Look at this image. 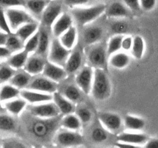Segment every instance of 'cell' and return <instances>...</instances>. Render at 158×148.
Here are the masks:
<instances>
[{
  "instance_id": "2",
  "label": "cell",
  "mask_w": 158,
  "mask_h": 148,
  "mask_svg": "<svg viewBox=\"0 0 158 148\" xmlns=\"http://www.w3.org/2000/svg\"><path fill=\"white\" fill-rule=\"evenodd\" d=\"M111 83L106 69H94L91 95L97 101H104L111 95Z\"/></svg>"
},
{
  "instance_id": "13",
  "label": "cell",
  "mask_w": 158,
  "mask_h": 148,
  "mask_svg": "<svg viewBox=\"0 0 158 148\" xmlns=\"http://www.w3.org/2000/svg\"><path fill=\"white\" fill-rule=\"evenodd\" d=\"M56 142L63 146H78L83 143V137L79 131L63 129L56 135Z\"/></svg>"
},
{
  "instance_id": "18",
  "label": "cell",
  "mask_w": 158,
  "mask_h": 148,
  "mask_svg": "<svg viewBox=\"0 0 158 148\" xmlns=\"http://www.w3.org/2000/svg\"><path fill=\"white\" fill-rule=\"evenodd\" d=\"M117 141L127 143L132 146L144 145L149 140V137L147 134L142 133L134 132H123L117 135Z\"/></svg>"
},
{
  "instance_id": "6",
  "label": "cell",
  "mask_w": 158,
  "mask_h": 148,
  "mask_svg": "<svg viewBox=\"0 0 158 148\" xmlns=\"http://www.w3.org/2000/svg\"><path fill=\"white\" fill-rule=\"evenodd\" d=\"M28 110L32 117L42 119L55 118L61 115L58 107L52 100L32 104V106H28Z\"/></svg>"
},
{
  "instance_id": "20",
  "label": "cell",
  "mask_w": 158,
  "mask_h": 148,
  "mask_svg": "<svg viewBox=\"0 0 158 148\" xmlns=\"http://www.w3.org/2000/svg\"><path fill=\"white\" fill-rule=\"evenodd\" d=\"M20 97L26 100L31 104L43 103V102L51 101L52 100V94L46 92H38L29 89H23L20 91Z\"/></svg>"
},
{
  "instance_id": "40",
  "label": "cell",
  "mask_w": 158,
  "mask_h": 148,
  "mask_svg": "<svg viewBox=\"0 0 158 148\" xmlns=\"http://www.w3.org/2000/svg\"><path fill=\"white\" fill-rule=\"evenodd\" d=\"M108 131L103 126H97L91 131V139L95 143H103L108 138Z\"/></svg>"
},
{
  "instance_id": "14",
  "label": "cell",
  "mask_w": 158,
  "mask_h": 148,
  "mask_svg": "<svg viewBox=\"0 0 158 148\" xmlns=\"http://www.w3.org/2000/svg\"><path fill=\"white\" fill-rule=\"evenodd\" d=\"M73 18L70 12H63L51 26V32L54 38H59L63 33L73 26Z\"/></svg>"
},
{
  "instance_id": "5",
  "label": "cell",
  "mask_w": 158,
  "mask_h": 148,
  "mask_svg": "<svg viewBox=\"0 0 158 148\" xmlns=\"http://www.w3.org/2000/svg\"><path fill=\"white\" fill-rule=\"evenodd\" d=\"M6 15L12 32H15L26 23L35 22V18L30 13L18 7L6 9Z\"/></svg>"
},
{
  "instance_id": "55",
  "label": "cell",
  "mask_w": 158,
  "mask_h": 148,
  "mask_svg": "<svg viewBox=\"0 0 158 148\" xmlns=\"http://www.w3.org/2000/svg\"><path fill=\"white\" fill-rule=\"evenodd\" d=\"M0 103H1V101H0Z\"/></svg>"
},
{
  "instance_id": "19",
  "label": "cell",
  "mask_w": 158,
  "mask_h": 148,
  "mask_svg": "<svg viewBox=\"0 0 158 148\" xmlns=\"http://www.w3.org/2000/svg\"><path fill=\"white\" fill-rule=\"evenodd\" d=\"M49 29H50V28L46 27V26H43L42 25L39 28L40 41H39L38 49L35 53L41 56L44 58H47L49 48H50L51 41H52L50 39V35H52V32H51V31H49Z\"/></svg>"
},
{
  "instance_id": "32",
  "label": "cell",
  "mask_w": 158,
  "mask_h": 148,
  "mask_svg": "<svg viewBox=\"0 0 158 148\" xmlns=\"http://www.w3.org/2000/svg\"><path fill=\"white\" fill-rule=\"evenodd\" d=\"M39 28H40V26L37 24L36 22L26 23V24L20 26L15 31V33L25 43L29 37L32 36L35 32L38 31Z\"/></svg>"
},
{
  "instance_id": "24",
  "label": "cell",
  "mask_w": 158,
  "mask_h": 148,
  "mask_svg": "<svg viewBox=\"0 0 158 148\" xmlns=\"http://www.w3.org/2000/svg\"><path fill=\"white\" fill-rule=\"evenodd\" d=\"M77 35H78V33H77V27L73 25L64 33L62 34L58 39L65 48L72 50L77 46Z\"/></svg>"
},
{
  "instance_id": "49",
  "label": "cell",
  "mask_w": 158,
  "mask_h": 148,
  "mask_svg": "<svg viewBox=\"0 0 158 148\" xmlns=\"http://www.w3.org/2000/svg\"><path fill=\"white\" fill-rule=\"evenodd\" d=\"M3 147H12V148H17V147H25L26 145L22 143L21 142L17 141L15 140H5L2 143Z\"/></svg>"
},
{
  "instance_id": "37",
  "label": "cell",
  "mask_w": 158,
  "mask_h": 148,
  "mask_svg": "<svg viewBox=\"0 0 158 148\" xmlns=\"http://www.w3.org/2000/svg\"><path fill=\"white\" fill-rule=\"evenodd\" d=\"M16 123L11 116L6 114H0V131L12 132L15 130Z\"/></svg>"
},
{
  "instance_id": "4",
  "label": "cell",
  "mask_w": 158,
  "mask_h": 148,
  "mask_svg": "<svg viewBox=\"0 0 158 148\" xmlns=\"http://www.w3.org/2000/svg\"><path fill=\"white\" fill-rule=\"evenodd\" d=\"M88 47L89 49L86 53V58L89 66L94 69H106L109 60L106 46L97 43Z\"/></svg>"
},
{
  "instance_id": "39",
  "label": "cell",
  "mask_w": 158,
  "mask_h": 148,
  "mask_svg": "<svg viewBox=\"0 0 158 148\" xmlns=\"http://www.w3.org/2000/svg\"><path fill=\"white\" fill-rule=\"evenodd\" d=\"M39 41H40V32L39 29L36 32L33 34L31 37H29L26 42H25L24 49L27 51L29 53H35L38 49Z\"/></svg>"
},
{
  "instance_id": "12",
  "label": "cell",
  "mask_w": 158,
  "mask_h": 148,
  "mask_svg": "<svg viewBox=\"0 0 158 148\" xmlns=\"http://www.w3.org/2000/svg\"><path fill=\"white\" fill-rule=\"evenodd\" d=\"M27 89L52 94L58 89V83L49 80L44 75H37L32 76V80L27 86Z\"/></svg>"
},
{
  "instance_id": "3",
  "label": "cell",
  "mask_w": 158,
  "mask_h": 148,
  "mask_svg": "<svg viewBox=\"0 0 158 148\" xmlns=\"http://www.w3.org/2000/svg\"><path fill=\"white\" fill-rule=\"evenodd\" d=\"M34 117L35 119L29 123L28 130L33 137L40 140L48 138L52 136V134L55 132L58 124L61 122L60 117L51 119Z\"/></svg>"
},
{
  "instance_id": "16",
  "label": "cell",
  "mask_w": 158,
  "mask_h": 148,
  "mask_svg": "<svg viewBox=\"0 0 158 148\" xmlns=\"http://www.w3.org/2000/svg\"><path fill=\"white\" fill-rule=\"evenodd\" d=\"M46 59V58L35 53L34 55L29 56L23 69L32 76L40 75L43 73V71L44 69L45 65L47 61Z\"/></svg>"
},
{
  "instance_id": "51",
  "label": "cell",
  "mask_w": 158,
  "mask_h": 148,
  "mask_svg": "<svg viewBox=\"0 0 158 148\" xmlns=\"http://www.w3.org/2000/svg\"><path fill=\"white\" fill-rule=\"evenodd\" d=\"M143 146L148 148H158V138L149 139Z\"/></svg>"
},
{
  "instance_id": "10",
  "label": "cell",
  "mask_w": 158,
  "mask_h": 148,
  "mask_svg": "<svg viewBox=\"0 0 158 148\" xmlns=\"http://www.w3.org/2000/svg\"><path fill=\"white\" fill-rule=\"evenodd\" d=\"M104 35V29L100 25L92 23L83 26L81 33V40L83 45L86 46H92L100 43Z\"/></svg>"
},
{
  "instance_id": "31",
  "label": "cell",
  "mask_w": 158,
  "mask_h": 148,
  "mask_svg": "<svg viewBox=\"0 0 158 148\" xmlns=\"http://www.w3.org/2000/svg\"><path fill=\"white\" fill-rule=\"evenodd\" d=\"M83 91L78 87L77 84H66L63 87L61 93L65 97L72 101L73 103H79L83 100V96H82Z\"/></svg>"
},
{
  "instance_id": "23",
  "label": "cell",
  "mask_w": 158,
  "mask_h": 148,
  "mask_svg": "<svg viewBox=\"0 0 158 148\" xmlns=\"http://www.w3.org/2000/svg\"><path fill=\"white\" fill-rule=\"evenodd\" d=\"M28 102L23 97L15 98L4 102V107L12 116H19L27 106Z\"/></svg>"
},
{
  "instance_id": "44",
  "label": "cell",
  "mask_w": 158,
  "mask_h": 148,
  "mask_svg": "<svg viewBox=\"0 0 158 148\" xmlns=\"http://www.w3.org/2000/svg\"><path fill=\"white\" fill-rule=\"evenodd\" d=\"M26 0H0V6L3 8H14L26 6Z\"/></svg>"
},
{
  "instance_id": "9",
  "label": "cell",
  "mask_w": 158,
  "mask_h": 148,
  "mask_svg": "<svg viewBox=\"0 0 158 148\" xmlns=\"http://www.w3.org/2000/svg\"><path fill=\"white\" fill-rule=\"evenodd\" d=\"M94 78V68L91 66H84L76 73L75 82L83 93H91Z\"/></svg>"
},
{
  "instance_id": "8",
  "label": "cell",
  "mask_w": 158,
  "mask_h": 148,
  "mask_svg": "<svg viewBox=\"0 0 158 148\" xmlns=\"http://www.w3.org/2000/svg\"><path fill=\"white\" fill-rule=\"evenodd\" d=\"M64 2L63 0H51L45 10L43 11L40 18L41 25L46 27L50 28L54 22L62 15L63 12Z\"/></svg>"
},
{
  "instance_id": "22",
  "label": "cell",
  "mask_w": 158,
  "mask_h": 148,
  "mask_svg": "<svg viewBox=\"0 0 158 148\" xmlns=\"http://www.w3.org/2000/svg\"><path fill=\"white\" fill-rule=\"evenodd\" d=\"M52 101L55 103L62 115L72 113L76 110L74 103L68 100L58 90L52 93Z\"/></svg>"
},
{
  "instance_id": "11",
  "label": "cell",
  "mask_w": 158,
  "mask_h": 148,
  "mask_svg": "<svg viewBox=\"0 0 158 148\" xmlns=\"http://www.w3.org/2000/svg\"><path fill=\"white\" fill-rule=\"evenodd\" d=\"M98 119L101 126L112 134L119 132L123 125L121 117L115 113L102 112L99 114Z\"/></svg>"
},
{
  "instance_id": "50",
  "label": "cell",
  "mask_w": 158,
  "mask_h": 148,
  "mask_svg": "<svg viewBox=\"0 0 158 148\" xmlns=\"http://www.w3.org/2000/svg\"><path fill=\"white\" fill-rule=\"evenodd\" d=\"M12 52L6 46H0V59L9 58Z\"/></svg>"
},
{
  "instance_id": "43",
  "label": "cell",
  "mask_w": 158,
  "mask_h": 148,
  "mask_svg": "<svg viewBox=\"0 0 158 148\" xmlns=\"http://www.w3.org/2000/svg\"><path fill=\"white\" fill-rule=\"evenodd\" d=\"M0 29H1V31L8 34L12 32L10 27H9L7 18H6V10H4V8L1 6H0Z\"/></svg>"
},
{
  "instance_id": "48",
  "label": "cell",
  "mask_w": 158,
  "mask_h": 148,
  "mask_svg": "<svg viewBox=\"0 0 158 148\" xmlns=\"http://www.w3.org/2000/svg\"><path fill=\"white\" fill-rule=\"evenodd\" d=\"M140 4L141 9L149 12L155 8L157 0H140Z\"/></svg>"
},
{
  "instance_id": "38",
  "label": "cell",
  "mask_w": 158,
  "mask_h": 148,
  "mask_svg": "<svg viewBox=\"0 0 158 148\" xmlns=\"http://www.w3.org/2000/svg\"><path fill=\"white\" fill-rule=\"evenodd\" d=\"M123 35H114L106 45L108 56H111L115 52H119L121 49V43L123 39Z\"/></svg>"
},
{
  "instance_id": "26",
  "label": "cell",
  "mask_w": 158,
  "mask_h": 148,
  "mask_svg": "<svg viewBox=\"0 0 158 148\" xmlns=\"http://www.w3.org/2000/svg\"><path fill=\"white\" fill-rule=\"evenodd\" d=\"M51 0H26V6L34 18L40 19L43 11Z\"/></svg>"
},
{
  "instance_id": "29",
  "label": "cell",
  "mask_w": 158,
  "mask_h": 148,
  "mask_svg": "<svg viewBox=\"0 0 158 148\" xmlns=\"http://www.w3.org/2000/svg\"><path fill=\"white\" fill-rule=\"evenodd\" d=\"M29 52L25 49L15 52L11 55L8 60V64L15 69H20L24 68L25 64L29 58Z\"/></svg>"
},
{
  "instance_id": "53",
  "label": "cell",
  "mask_w": 158,
  "mask_h": 148,
  "mask_svg": "<svg viewBox=\"0 0 158 148\" xmlns=\"http://www.w3.org/2000/svg\"><path fill=\"white\" fill-rule=\"evenodd\" d=\"M1 146H2V142L0 141V147H1Z\"/></svg>"
},
{
  "instance_id": "52",
  "label": "cell",
  "mask_w": 158,
  "mask_h": 148,
  "mask_svg": "<svg viewBox=\"0 0 158 148\" xmlns=\"http://www.w3.org/2000/svg\"><path fill=\"white\" fill-rule=\"evenodd\" d=\"M8 35L9 34L5 32H2V31L0 32V46H6Z\"/></svg>"
},
{
  "instance_id": "27",
  "label": "cell",
  "mask_w": 158,
  "mask_h": 148,
  "mask_svg": "<svg viewBox=\"0 0 158 148\" xmlns=\"http://www.w3.org/2000/svg\"><path fill=\"white\" fill-rule=\"evenodd\" d=\"M83 123L80 120L76 113H69L64 115L63 118H61L60 122V126L63 127V129L69 130L73 131H80L81 129Z\"/></svg>"
},
{
  "instance_id": "28",
  "label": "cell",
  "mask_w": 158,
  "mask_h": 148,
  "mask_svg": "<svg viewBox=\"0 0 158 148\" xmlns=\"http://www.w3.org/2000/svg\"><path fill=\"white\" fill-rule=\"evenodd\" d=\"M32 79V76L24 69L23 71L15 72V75L9 80V83L21 90V89L27 88Z\"/></svg>"
},
{
  "instance_id": "17",
  "label": "cell",
  "mask_w": 158,
  "mask_h": 148,
  "mask_svg": "<svg viewBox=\"0 0 158 148\" xmlns=\"http://www.w3.org/2000/svg\"><path fill=\"white\" fill-rule=\"evenodd\" d=\"M83 53L80 48L76 47L72 49L71 53L66 61L64 68L68 75L75 74L83 67Z\"/></svg>"
},
{
  "instance_id": "21",
  "label": "cell",
  "mask_w": 158,
  "mask_h": 148,
  "mask_svg": "<svg viewBox=\"0 0 158 148\" xmlns=\"http://www.w3.org/2000/svg\"><path fill=\"white\" fill-rule=\"evenodd\" d=\"M131 11L123 2H114L106 6L105 15L108 18H121L130 16Z\"/></svg>"
},
{
  "instance_id": "35",
  "label": "cell",
  "mask_w": 158,
  "mask_h": 148,
  "mask_svg": "<svg viewBox=\"0 0 158 148\" xmlns=\"http://www.w3.org/2000/svg\"><path fill=\"white\" fill-rule=\"evenodd\" d=\"M131 51L133 56L137 60L143 58L145 51V43L143 37L140 35H136L134 37V43Z\"/></svg>"
},
{
  "instance_id": "47",
  "label": "cell",
  "mask_w": 158,
  "mask_h": 148,
  "mask_svg": "<svg viewBox=\"0 0 158 148\" xmlns=\"http://www.w3.org/2000/svg\"><path fill=\"white\" fill-rule=\"evenodd\" d=\"M123 2L131 12H139L141 9L140 0H123Z\"/></svg>"
},
{
  "instance_id": "45",
  "label": "cell",
  "mask_w": 158,
  "mask_h": 148,
  "mask_svg": "<svg viewBox=\"0 0 158 148\" xmlns=\"http://www.w3.org/2000/svg\"><path fill=\"white\" fill-rule=\"evenodd\" d=\"M65 6H69L70 8L81 7L86 6L91 2V0H63Z\"/></svg>"
},
{
  "instance_id": "1",
  "label": "cell",
  "mask_w": 158,
  "mask_h": 148,
  "mask_svg": "<svg viewBox=\"0 0 158 148\" xmlns=\"http://www.w3.org/2000/svg\"><path fill=\"white\" fill-rule=\"evenodd\" d=\"M106 8V6L105 4H97L88 7H76L71 9L70 14L74 23L78 26L83 28L100 18L105 13Z\"/></svg>"
},
{
  "instance_id": "25",
  "label": "cell",
  "mask_w": 158,
  "mask_h": 148,
  "mask_svg": "<svg viewBox=\"0 0 158 148\" xmlns=\"http://www.w3.org/2000/svg\"><path fill=\"white\" fill-rule=\"evenodd\" d=\"M131 59L125 52H117L109 56L108 64L117 69H125L129 65Z\"/></svg>"
},
{
  "instance_id": "15",
  "label": "cell",
  "mask_w": 158,
  "mask_h": 148,
  "mask_svg": "<svg viewBox=\"0 0 158 148\" xmlns=\"http://www.w3.org/2000/svg\"><path fill=\"white\" fill-rule=\"evenodd\" d=\"M43 75L57 83L63 81L68 76L67 72L63 66H59L48 60L45 65Z\"/></svg>"
},
{
  "instance_id": "7",
  "label": "cell",
  "mask_w": 158,
  "mask_h": 148,
  "mask_svg": "<svg viewBox=\"0 0 158 148\" xmlns=\"http://www.w3.org/2000/svg\"><path fill=\"white\" fill-rule=\"evenodd\" d=\"M71 51L61 44L58 38H54L51 41L50 48L47 56L48 61L64 67Z\"/></svg>"
},
{
  "instance_id": "33",
  "label": "cell",
  "mask_w": 158,
  "mask_h": 148,
  "mask_svg": "<svg viewBox=\"0 0 158 148\" xmlns=\"http://www.w3.org/2000/svg\"><path fill=\"white\" fill-rule=\"evenodd\" d=\"M20 89L11 83L5 84L0 87V101L6 102L20 96Z\"/></svg>"
},
{
  "instance_id": "34",
  "label": "cell",
  "mask_w": 158,
  "mask_h": 148,
  "mask_svg": "<svg viewBox=\"0 0 158 148\" xmlns=\"http://www.w3.org/2000/svg\"><path fill=\"white\" fill-rule=\"evenodd\" d=\"M6 46L11 52H16L24 49L25 43L15 33H9L6 40Z\"/></svg>"
},
{
  "instance_id": "46",
  "label": "cell",
  "mask_w": 158,
  "mask_h": 148,
  "mask_svg": "<svg viewBox=\"0 0 158 148\" xmlns=\"http://www.w3.org/2000/svg\"><path fill=\"white\" fill-rule=\"evenodd\" d=\"M134 37L131 35H123L121 43V49L123 51H131L132 49Z\"/></svg>"
},
{
  "instance_id": "36",
  "label": "cell",
  "mask_w": 158,
  "mask_h": 148,
  "mask_svg": "<svg viewBox=\"0 0 158 148\" xmlns=\"http://www.w3.org/2000/svg\"><path fill=\"white\" fill-rule=\"evenodd\" d=\"M129 29V24L124 20H115L109 26V32L114 35H123L127 32Z\"/></svg>"
},
{
  "instance_id": "54",
  "label": "cell",
  "mask_w": 158,
  "mask_h": 148,
  "mask_svg": "<svg viewBox=\"0 0 158 148\" xmlns=\"http://www.w3.org/2000/svg\"><path fill=\"white\" fill-rule=\"evenodd\" d=\"M0 84H1V82H0Z\"/></svg>"
},
{
  "instance_id": "30",
  "label": "cell",
  "mask_w": 158,
  "mask_h": 148,
  "mask_svg": "<svg viewBox=\"0 0 158 148\" xmlns=\"http://www.w3.org/2000/svg\"><path fill=\"white\" fill-rule=\"evenodd\" d=\"M123 125L130 131L138 132L144 128L145 120L143 118L133 115L125 116L123 120Z\"/></svg>"
},
{
  "instance_id": "41",
  "label": "cell",
  "mask_w": 158,
  "mask_h": 148,
  "mask_svg": "<svg viewBox=\"0 0 158 148\" xmlns=\"http://www.w3.org/2000/svg\"><path fill=\"white\" fill-rule=\"evenodd\" d=\"M16 69L11 67L9 64L0 66V82L9 81L15 75Z\"/></svg>"
},
{
  "instance_id": "42",
  "label": "cell",
  "mask_w": 158,
  "mask_h": 148,
  "mask_svg": "<svg viewBox=\"0 0 158 148\" xmlns=\"http://www.w3.org/2000/svg\"><path fill=\"white\" fill-rule=\"evenodd\" d=\"M76 114L83 123H87L92 120L93 114L90 109L86 107H80L76 110Z\"/></svg>"
}]
</instances>
